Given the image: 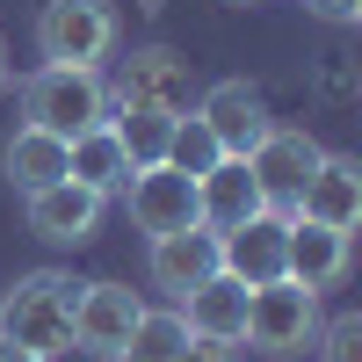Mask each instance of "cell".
Returning a JSON list of instances; mask_svg holds the SVG:
<instances>
[{
  "mask_svg": "<svg viewBox=\"0 0 362 362\" xmlns=\"http://www.w3.org/2000/svg\"><path fill=\"white\" fill-rule=\"evenodd\" d=\"M283 232H290V218H283V210H261V218H247V225L218 232V268H225L232 283H247V290L283 283Z\"/></svg>",
  "mask_w": 362,
  "mask_h": 362,
  "instance_id": "obj_10",
  "label": "cell"
},
{
  "mask_svg": "<svg viewBox=\"0 0 362 362\" xmlns=\"http://www.w3.org/2000/svg\"><path fill=\"white\" fill-rule=\"evenodd\" d=\"M66 174L80 181V189H95V196H116L131 181V160H124V145H116V131L95 124V131L66 138Z\"/></svg>",
  "mask_w": 362,
  "mask_h": 362,
  "instance_id": "obj_17",
  "label": "cell"
},
{
  "mask_svg": "<svg viewBox=\"0 0 362 362\" xmlns=\"http://www.w3.org/2000/svg\"><path fill=\"white\" fill-rule=\"evenodd\" d=\"M174 312H181V326H189L196 341L239 348V334H247V283H232L225 268H218V276H210V283H196Z\"/></svg>",
  "mask_w": 362,
  "mask_h": 362,
  "instance_id": "obj_15",
  "label": "cell"
},
{
  "mask_svg": "<svg viewBox=\"0 0 362 362\" xmlns=\"http://www.w3.org/2000/svg\"><path fill=\"white\" fill-rule=\"evenodd\" d=\"M109 102H116V109H160V116H181V109L196 102V73H189V58H181V51L145 44V51H131L124 66H116Z\"/></svg>",
  "mask_w": 362,
  "mask_h": 362,
  "instance_id": "obj_5",
  "label": "cell"
},
{
  "mask_svg": "<svg viewBox=\"0 0 362 362\" xmlns=\"http://www.w3.org/2000/svg\"><path fill=\"white\" fill-rule=\"evenodd\" d=\"M196 210H203V225H210V232H232V225L261 218L268 196H261V181H254L247 160H218L210 174H196Z\"/></svg>",
  "mask_w": 362,
  "mask_h": 362,
  "instance_id": "obj_16",
  "label": "cell"
},
{
  "mask_svg": "<svg viewBox=\"0 0 362 362\" xmlns=\"http://www.w3.org/2000/svg\"><path fill=\"white\" fill-rule=\"evenodd\" d=\"M196 116H203V131L218 138L225 160H247L254 145L268 138V124H276V116H268V95H261L254 80H218V87L196 102Z\"/></svg>",
  "mask_w": 362,
  "mask_h": 362,
  "instance_id": "obj_9",
  "label": "cell"
},
{
  "mask_svg": "<svg viewBox=\"0 0 362 362\" xmlns=\"http://www.w3.org/2000/svg\"><path fill=\"white\" fill-rule=\"evenodd\" d=\"M73 305H80V283L58 276V268H29L0 290V341L29 348V355H66L73 348Z\"/></svg>",
  "mask_w": 362,
  "mask_h": 362,
  "instance_id": "obj_1",
  "label": "cell"
},
{
  "mask_svg": "<svg viewBox=\"0 0 362 362\" xmlns=\"http://www.w3.org/2000/svg\"><path fill=\"white\" fill-rule=\"evenodd\" d=\"M145 312V297L131 283H80V305H73V348L95 355V362H116L131 341V326Z\"/></svg>",
  "mask_w": 362,
  "mask_h": 362,
  "instance_id": "obj_7",
  "label": "cell"
},
{
  "mask_svg": "<svg viewBox=\"0 0 362 362\" xmlns=\"http://www.w3.org/2000/svg\"><path fill=\"white\" fill-rule=\"evenodd\" d=\"M109 51H116V8L109 0H44L37 8V58L44 66L102 73Z\"/></svg>",
  "mask_w": 362,
  "mask_h": 362,
  "instance_id": "obj_4",
  "label": "cell"
},
{
  "mask_svg": "<svg viewBox=\"0 0 362 362\" xmlns=\"http://www.w3.org/2000/svg\"><path fill=\"white\" fill-rule=\"evenodd\" d=\"M196 334H189V326H181V312L174 305H145L138 312V326H131V341H124V355H116V362H174L181 348H189Z\"/></svg>",
  "mask_w": 362,
  "mask_h": 362,
  "instance_id": "obj_20",
  "label": "cell"
},
{
  "mask_svg": "<svg viewBox=\"0 0 362 362\" xmlns=\"http://www.w3.org/2000/svg\"><path fill=\"white\" fill-rule=\"evenodd\" d=\"M145 276H153V290H167L174 305L189 297L196 283L218 276V232L210 225H189V232H160L153 247H145Z\"/></svg>",
  "mask_w": 362,
  "mask_h": 362,
  "instance_id": "obj_11",
  "label": "cell"
},
{
  "mask_svg": "<svg viewBox=\"0 0 362 362\" xmlns=\"http://www.w3.org/2000/svg\"><path fill=\"white\" fill-rule=\"evenodd\" d=\"M102 210H109V196L80 189V181L66 174V181H51V189H37V196H29V232H37V239H51V247H80V239H95Z\"/></svg>",
  "mask_w": 362,
  "mask_h": 362,
  "instance_id": "obj_12",
  "label": "cell"
},
{
  "mask_svg": "<svg viewBox=\"0 0 362 362\" xmlns=\"http://www.w3.org/2000/svg\"><path fill=\"white\" fill-rule=\"evenodd\" d=\"M225 153H218V138L203 131V116L196 109H181L174 116V138H167V167H181V174H210Z\"/></svg>",
  "mask_w": 362,
  "mask_h": 362,
  "instance_id": "obj_21",
  "label": "cell"
},
{
  "mask_svg": "<svg viewBox=\"0 0 362 362\" xmlns=\"http://www.w3.org/2000/svg\"><path fill=\"white\" fill-rule=\"evenodd\" d=\"M232 8H254V0H232Z\"/></svg>",
  "mask_w": 362,
  "mask_h": 362,
  "instance_id": "obj_27",
  "label": "cell"
},
{
  "mask_svg": "<svg viewBox=\"0 0 362 362\" xmlns=\"http://www.w3.org/2000/svg\"><path fill=\"white\" fill-rule=\"evenodd\" d=\"M0 167H8V181H15L22 196H37V189H51V181H66V138L22 124L8 138V153H0Z\"/></svg>",
  "mask_w": 362,
  "mask_h": 362,
  "instance_id": "obj_18",
  "label": "cell"
},
{
  "mask_svg": "<svg viewBox=\"0 0 362 362\" xmlns=\"http://www.w3.org/2000/svg\"><path fill=\"white\" fill-rule=\"evenodd\" d=\"M124 210H131V225L145 239H160V232H189L203 225V210H196V174H181V167H138L124 181Z\"/></svg>",
  "mask_w": 362,
  "mask_h": 362,
  "instance_id": "obj_6",
  "label": "cell"
},
{
  "mask_svg": "<svg viewBox=\"0 0 362 362\" xmlns=\"http://www.w3.org/2000/svg\"><path fill=\"white\" fill-rule=\"evenodd\" d=\"M109 131H116V145H124V160L138 174V167H160L167 160L174 116H160V109H109Z\"/></svg>",
  "mask_w": 362,
  "mask_h": 362,
  "instance_id": "obj_19",
  "label": "cell"
},
{
  "mask_svg": "<svg viewBox=\"0 0 362 362\" xmlns=\"http://www.w3.org/2000/svg\"><path fill=\"white\" fill-rule=\"evenodd\" d=\"M319 22H362V0H305Z\"/></svg>",
  "mask_w": 362,
  "mask_h": 362,
  "instance_id": "obj_23",
  "label": "cell"
},
{
  "mask_svg": "<svg viewBox=\"0 0 362 362\" xmlns=\"http://www.w3.org/2000/svg\"><path fill=\"white\" fill-rule=\"evenodd\" d=\"M319 362H362V312H341V319H319Z\"/></svg>",
  "mask_w": 362,
  "mask_h": 362,
  "instance_id": "obj_22",
  "label": "cell"
},
{
  "mask_svg": "<svg viewBox=\"0 0 362 362\" xmlns=\"http://www.w3.org/2000/svg\"><path fill=\"white\" fill-rule=\"evenodd\" d=\"M348 239L355 232H334V225H312V218H290L283 232V276L290 283H305V290H334L348 276Z\"/></svg>",
  "mask_w": 362,
  "mask_h": 362,
  "instance_id": "obj_13",
  "label": "cell"
},
{
  "mask_svg": "<svg viewBox=\"0 0 362 362\" xmlns=\"http://www.w3.org/2000/svg\"><path fill=\"white\" fill-rule=\"evenodd\" d=\"M0 80H8V44H0Z\"/></svg>",
  "mask_w": 362,
  "mask_h": 362,
  "instance_id": "obj_26",
  "label": "cell"
},
{
  "mask_svg": "<svg viewBox=\"0 0 362 362\" xmlns=\"http://www.w3.org/2000/svg\"><path fill=\"white\" fill-rule=\"evenodd\" d=\"M290 218H312V225H334V232H355L362 225V167L348 153H326L305 181V196H297Z\"/></svg>",
  "mask_w": 362,
  "mask_h": 362,
  "instance_id": "obj_14",
  "label": "cell"
},
{
  "mask_svg": "<svg viewBox=\"0 0 362 362\" xmlns=\"http://www.w3.org/2000/svg\"><path fill=\"white\" fill-rule=\"evenodd\" d=\"M0 362H44V355H29V348H8V341H0Z\"/></svg>",
  "mask_w": 362,
  "mask_h": 362,
  "instance_id": "obj_25",
  "label": "cell"
},
{
  "mask_svg": "<svg viewBox=\"0 0 362 362\" xmlns=\"http://www.w3.org/2000/svg\"><path fill=\"white\" fill-rule=\"evenodd\" d=\"M247 341L254 355H276V362H290V355H305L312 341H319V290H305V283H261V290H247Z\"/></svg>",
  "mask_w": 362,
  "mask_h": 362,
  "instance_id": "obj_3",
  "label": "cell"
},
{
  "mask_svg": "<svg viewBox=\"0 0 362 362\" xmlns=\"http://www.w3.org/2000/svg\"><path fill=\"white\" fill-rule=\"evenodd\" d=\"M174 362H232V348H218V341H189Z\"/></svg>",
  "mask_w": 362,
  "mask_h": 362,
  "instance_id": "obj_24",
  "label": "cell"
},
{
  "mask_svg": "<svg viewBox=\"0 0 362 362\" xmlns=\"http://www.w3.org/2000/svg\"><path fill=\"white\" fill-rule=\"evenodd\" d=\"M109 80L102 73H87V66H37L22 80V124H37L51 138H80V131H95L109 124Z\"/></svg>",
  "mask_w": 362,
  "mask_h": 362,
  "instance_id": "obj_2",
  "label": "cell"
},
{
  "mask_svg": "<svg viewBox=\"0 0 362 362\" xmlns=\"http://www.w3.org/2000/svg\"><path fill=\"white\" fill-rule=\"evenodd\" d=\"M326 153H319V138H305V131H290V124H268V138L247 153V167H254V181H261V196H268V210H297V196H305V181H312V167H319Z\"/></svg>",
  "mask_w": 362,
  "mask_h": 362,
  "instance_id": "obj_8",
  "label": "cell"
}]
</instances>
